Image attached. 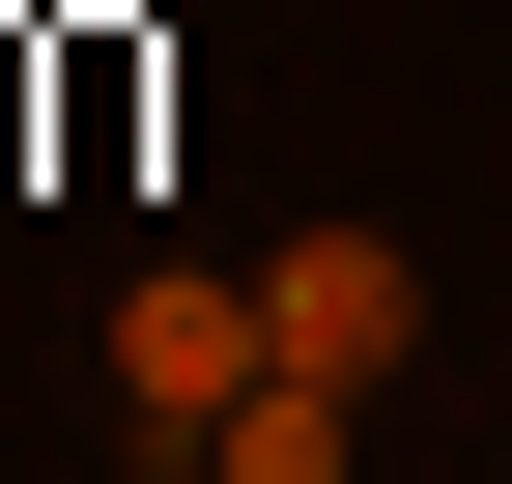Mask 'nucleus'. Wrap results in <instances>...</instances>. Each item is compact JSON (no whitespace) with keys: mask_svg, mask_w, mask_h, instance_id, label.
I'll return each mask as SVG.
<instances>
[{"mask_svg":"<svg viewBox=\"0 0 512 484\" xmlns=\"http://www.w3.org/2000/svg\"><path fill=\"white\" fill-rule=\"evenodd\" d=\"M256 371H285V314H256V285H200V257H143V285H114V399H143V484L200 456Z\"/></svg>","mask_w":512,"mask_h":484,"instance_id":"1","label":"nucleus"},{"mask_svg":"<svg viewBox=\"0 0 512 484\" xmlns=\"http://www.w3.org/2000/svg\"><path fill=\"white\" fill-rule=\"evenodd\" d=\"M256 314H285V371H342V399H370V371L427 342V285L370 257V228H285V257H256Z\"/></svg>","mask_w":512,"mask_h":484,"instance_id":"2","label":"nucleus"},{"mask_svg":"<svg viewBox=\"0 0 512 484\" xmlns=\"http://www.w3.org/2000/svg\"><path fill=\"white\" fill-rule=\"evenodd\" d=\"M342 428H370V399H342V371H256V399H228V428H200V484H342Z\"/></svg>","mask_w":512,"mask_h":484,"instance_id":"3","label":"nucleus"}]
</instances>
